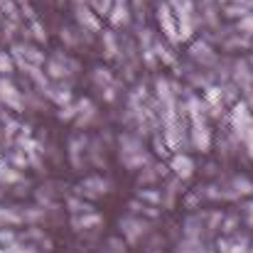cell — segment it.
<instances>
[{
    "instance_id": "12",
    "label": "cell",
    "mask_w": 253,
    "mask_h": 253,
    "mask_svg": "<svg viewBox=\"0 0 253 253\" xmlns=\"http://www.w3.org/2000/svg\"><path fill=\"white\" fill-rule=\"evenodd\" d=\"M93 79H96V84H108L111 82V74H108V69H96L93 72Z\"/></svg>"
},
{
    "instance_id": "14",
    "label": "cell",
    "mask_w": 253,
    "mask_h": 253,
    "mask_svg": "<svg viewBox=\"0 0 253 253\" xmlns=\"http://www.w3.org/2000/svg\"><path fill=\"white\" fill-rule=\"evenodd\" d=\"M12 241H15V236L10 231H0V244H12Z\"/></svg>"
},
{
    "instance_id": "7",
    "label": "cell",
    "mask_w": 253,
    "mask_h": 253,
    "mask_svg": "<svg viewBox=\"0 0 253 253\" xmlns=\"http://www.w3.org/2000/svg\"><path fill=\"white\" fill-rule=\"evenodd\" d=\"M77 17H79V22H82V25H86L88 30H98V20L93 17V12H91L86 5H82V2L77 5Z\"/></svg>"
},
{
    "instance_id": "9",
    "label": "cell",
    "mask_w": 253,
    "mask_h": 253,
    "mask_svg": "<svg viewBox=\"0 0 253 253\" xmlns=\"http://www.w3.org/2000/svg\"><path fill=\"white\" fill-rule=\"evenodd\" d=\"M192 57H194V59H202V62H211V59H214L211 49H209L204 42H197V44L192 47Z\"/></svg>"
},
{
    "instance_id": "8",
    "label": "cell",
    "mask_w": 253,
    "mask_h": 253,
    "mask_svg": "<svg viewBox=\"0 0 253 253\" xmlns=\"http://www.w3.org/2000/svg\"><path fill=\"white\" fill-rule=\"evenodd\" d=\"M82 187H84L86 192H91V194H101V192H106V187H108V184H106L101 177H88V179H84V184H82Z\"/></svg>"
},
{
    "instance_id": "15",
    "label": "cell",
    "mask_w": 253,
    "mask_h": 253,
    "mask_svg": "<svg viewBox=\"0 0 253 253\" xmlns=\"http://www.w3.org/2000/svg\"><path fill=\"white\" fill-rule=\"evenodd\" d=\"M79 2H84V0H77V5H79Z\"/></svg>"
},
{
    "instance_id": "4",
    "label": "cell",
    "mask_w": 253,
    "mask_h": 253,
    "mask_svg": "<svg viewBox=\"0 0 253 253\" xmlns=\"http://www.w3.org/2000/svg\"><path fill=\"white\" fill-rule=\"evenodd\" d=\"M130 10H128V2L126 0H113V7H111V12H108V17H111V22L116 25V27H121V25H126L128 22V15Z\"/></svg>"
},
{
    "instance_id": "13",
    "label": "cell",
    "mask_w": 253,
    "mask_h": 253,
    "mask_svg": "<svg viewBox=\"0 0 253 253\" xmlns=\"http://www.w3.org/2000/svg\"><path fill=\"white\" fill-rule=\"evenodd\" d=\"M77 226H88V224H98V216H86V219H74Z\"/></svg>"
},
{
    "instance_id": "5",
    "label": "cell",
    "mask_w": 253,
    "mask_h": 253,
    "mask_svg": "<svg viewBox=\"0 0 253 253\" xmlns=\"http://www.w3.org/2000/svg\"><path fill=\"white\" fill-rule=\"evenodd\" d=\"M158 17H160V25L165 27V32H168L169 40H177V35H174V32H177L174 17H172V10H169L168 5H160V15H158Z\"/></svg>"
},
{
    "instance_id": "2",
    "label": "cell",
    "mask_w": 253,
    "mask_h": 253,
    "mask_svg": "<svg viewBox=\"0 0 253 253\" xmlns=\"http://www.w3.org/2000/svg\"><path fill=\"white\" fill-rule=\"evenodd\" d=\"M0 101H2L5 106L15 108V111L22 108V96H20V91L10 84L7 79H0Z\"/></svg>"
},
{
    "instance_id": "10",
    "label": "cell",
    "mask_w": 253,
    "mask_h": 253,
    "mask_svg": "<svg viewBox=\"0 0 253 253\" xmlns=\"http://www.w3.org/2000/svg\"><path fill=\"white\" fill-rule=\"evenodd\" d=\"M20 221V216L12 211V209H2L0 207V226H5V224H17Z\"/></svg>"
},
{
    "instance_id": "6",
    "label": "cell",
    "mask_w": 253,
    "mask_h": 253,
    "mask_svg": "<svg viewBox=\"0 0 253 253\" xmlns=\"http://www.w3.org/2000/svg\"><path fill=\"white\" fill-rule=\"evenodd\" d=\"M172 169H174L179 177H189L192 169H194V163H192L187 155H177V158L172 160Z\"/></svg>"
},
{
    "instance_id": "11",
    "label": "cell",
    "mask_w": 253,
    "mask_h": 253,
    "mask_svg": "<svg viewBox=\"0 0 253 253\" xmlns=\"http://www.w3.org/2000/svg\"><path fill=\"white\" fill-rule=\"evenodd\" d=\"M0 72H2V74H10V72H12V59H10L5 52H0Z\"/></svg>"
},
{
    "instance_id": "16",
    "label": "cell",
    "mask_w": 253,
    "mask_h": 253,
    "mask_svg": "<svg viewBox=\"0 0 253 253\" xmlns=\"http://www.w3.org/2000/svg\"><path fill=\"white\" fill-rule=\"evenodd\" d=\"M0 253H5V249H0Z\"/></svg>"
},
{
    "instance_id": "3",
    "label": "cell",
    "mask_w": 253,
    "mask_h": 253,
    "mask_svg": "<svg viewBox=\"0 0 253 253\" xmlns=\"http://www.w3.org/2000/svg\"><path fill=\"white\" fill-rule=\"evenodd\" d=\"M192 138H194V145L207 150L209 148V128L204 126L202 118H194V126H192Z\"/></svg>"
},
{
    "instance_id": "1",
    "label": "cell",
    "mask_w": 253,
    "mask_h": 253,
    "mask_svg": "<svg viewBox=\"0 0 253 253\" xmlns=\"http://www.w3.org/2000/svg\"><path fill=\"white\" fill-rule=\"evenodd\" d=\"M12 54H15V59L30 72V69H40L42 64H44V54L42 52H37L35 47H25V44H17L15 49H12Z\"/></svg>"
}]
</instances>
